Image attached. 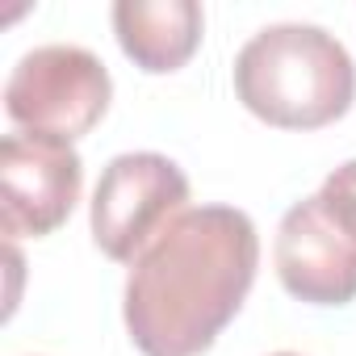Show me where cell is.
<instances>
[{
  "instance_id": "6da1fadb",
  "label": "cell",
  "mask_w": 356,
  "mask_h": 356,
  "mask_svg": "<svg viewBox=\"0 0 356 356\" xmlns=\"http://www.w3.org/2000/svg\"><path fill=\"white\" fill-rule=\"evenodd\" d=\"M260 264L256 222L235 206L172 218L126 277V331L143 356H202L239 314Z\"/></svg>"
},
{
  "instance_id": "7a4b0ae2",
  "label": "cell",
  "mask_w": 356,
  "mask_h": 356,
  "mask_svg": "<svg viewBox=\"0 0 356 356\" xmlns=\"http://www.w3.org/2000/svg\"><path fill=\"white\" fill-rule=\"evenodd\" d=\"M235 97L248 113L281 130H318L356 101V63L323 26L277 22L235 55Z\"/></svg>"
},
{
  "instance_id": "3957f363",
  "label": "cell",
  "mask_w": 356,
  "mask_h": 356,
  "mask_svg": "<svg viewBox=\"0 0 356 356\" xmlns=\"http://www.w3.org/2000/svg\"><path fill=\"white\" fill-rule=\"evenodd\" d=\"M109 101H113L109 67L88 47L72 42L26 51L5 84V113L22 130L51 134L63 143L88 134L105 118Z\"/></svg>"
},
{
  "instance_id": "277c9868",
  "label": "cell",
  "mask_w": 356,
  "mask_h": 356,
  "mask_svg": "<svg viewBox=\"0 0 356 356\" xmlns=\"http://www.w3.org/2000/svg\"><path fill=\"white\" fill-rule=\"evenodd\" d=\"M185 202H189V176L176 159L159 151L113 155L92 193V214H88L92 239L109 260L134 264L172 218L189 210Z\"/></svg>"
},
{
  "instance_id": "5b68a950",
  "label": "cell",
  "mask_w": 356,
  "mask_h": 356,
  "mask_svg": "<svg viewBox=\"0 0 356 356\" xmlns=\"http://www.w3.org/2000/svg\"><path fill=\"white\" fill-rule=\"evenodd\" d=\"M84 189V159L72 143L13 130L0 143V227L9 239L59 231Z\"/></svg>"
},
{
  "instance_id": "8992f818",
  "label": "cell",
  "mask_w": 356,
  "mask_h": 356,
  "mask_svg": "<svg viewBox=\"0 0 356 356\" xmlns=\"http://www.w3.org/2000/svg\"><path fill=\"white\" fill-rule=\"evenodd\" d=\"M281 285L310 306L356 302V235L314 193L285 210L273 243Z\"/></svg>"
},
{
  "instance_id": "52a82bcc",
  "label": "cell",
  "mask_w": 356,
  "mask_h": 356,
  "mask_svg": "<svg viewBox=\"0 0 356 356\" xmlns=\"http://www.w3.org/2000/svg\"><path fill=\"white\" fill-rule=\"evenodd\" d=\"M206 13L197 0H118L113 5V34L134 59V67L151 76H168L185 67L202 47Z\"/></svg>"
},
{
  "instance_id": "ba28073f",
  "label": "cell",
  "mask_w": 356,
  "mask_h": 356,
  "mask_svg": "<svg viewBox=\"0 0 356 356\" xmlns=\"http://www.w3.org/2000/svg\"><path fill=\"white\" fill-rule=\"evenodd\" d=\"M318 197L335 210V218L356 235V159H348V163H339L327 181H323V189H318Z\"/></svg>"
},
{
  "instance_id": "9c48e42d",
  "label": "cell",
  "mask_w": 356,
  "mask_h": 356,
  "mask_svg": "<svg viewBox=\"0 0 356 356\" xmlns=\"http://www.w3.org/2000/svg\"><path fill=\"white\" fill-rule=\"evenodd\" d=\"M273 356H298V352H273Z\"/></svg>"
}]
</instances>
